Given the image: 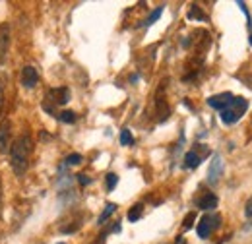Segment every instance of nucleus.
<instances>
[{"label":"nucleus","instance_id":"f257e3e1","mask_svg":"<svg viewBox=\"0 0 252 244\" xmlns=\"http://www.w3.org/2000/svg\"><path fill=\"white\" fill-rule=\"evenodd\" d=\"M33 152V142L30 134H22L20 138L14 140L10 146V165L18 177H24L28 167H30V157Z\"/></svg>","mask_w":252,"mask_h":244},{"label":"nucleus","instance_id":"f03ea898","mask_svg":"<svg viewBox=\"0 0 252 244\" xmlns=\"http://www.w3.org/2000/svg\"><path fill=\"white\" fill-rule=\"evenodd\" d=\"M247 109H249V101H247V99H243V97H233L231 105L221 111V121L225 122V124H235V122L247 113Z\"/></svg>","mask_w":252,"mask_h":244},{"label":"nucleus","instance_id":"7ed1b4c3","mask_svg":"<svg viewBox=\"0 0 252 244\" xmlns=\"http://www.w3.org/2000/svg\"><path fill=\"white\" fill-rule=\"evenodd\" d=\"M221 225V217L220 215H204L196 227V233L200 239H208L216 229H220Z\"/></svg>","mask_w":252,"mask_h":244},{"label":"nucleus","instance_id":"20e7f679","mask_svg":"<svg viewBox=\"0 0 252 244\" xmlns=\"http://www.w3.org/2000/svg\"><path fill=\"white\" fill-rule=\"evenodd\" d=\"M221 175H223V159H221V155H214V159L210 163V169H208V183L218 184Z\"/></svg>","mask_w":252,"mask_h":244},{"label":"nucleus","instance_id":"39448f33","mask_svg":"<svg viewBox=\"0 0 252 244\" xmlns=\"http://www.w3.org/2000/svg\"><path fill=\"white\" fill-rule=\"evenodd\" d=\"M233 97H235V95L229 92L218 93V95H212V97L208 99V105H210L212 109H216V111H223V109H227V107L231 105Z\"/></svg>","mask_w":252,"mask_h":244},{"label":"nucleus","instance_id":"423d86ee","mask_svg":"<svg viewBox=\"0 0 252 244\" xmlns=\"http://www.w3.org/2000/svg\"><path fill=\"white\" fill-rule=\"evenodd\" d=\"M8 49H10V26L0 24V64L6 61Z\"/></svg>","mask_w":252,"mask_h":244},{"label":"nucleus","instance_id":"0eeeda50","mask_svg":"<svg viewBox=\"0 0 252 244\" xmlns=\"http://www.w3.org/2000/svg\"><path fill=\"white\" fill-rule=\"evenodd\" d=\"M37 82H39L37 70H35L33 66H24V68H22V86L28 88V90H32V88L37 86Z\"/></svg>","mask_w":252,"mask_h":244},{"label":"nucleus","instance_id":"6e6552de","mask_svg":"<svg viewBox=\"0 0 252 244\" xmlns=\"http://www.w3.org/2000/svg\"><path fill=\"white\" fill-rule=\"evenodd\" d=\"M49 97L55 105H66L70 101V90L68 88H55L49 92Z\"/></svg>","mask_w":252,"mask_h":244},{"label":"nucleus","instance_id":"1a4fd4ad","mask_svg":"<svg viewBox=\"0 0 252 244\" xmlns=\"http://www.w3.org/2000/svg\"><path fill=\"white\" fill-rule=\"evenodd\" d=\"M10 148V121H4L0 124V152L6 153Z\"/></svg>","mask_w":252,"mask_h":244},{"label":"nucleus","instance_id":"9d476101","mask_svg":"<svg viewBox=\"0 0 252 244\" xmlns=\"http://www.w3.org/2000/svg\"><path fill=\"white\" fill-rule=\"evenodd\" d=\"M218 196L216 194H212V192H208V194H204L202 198H200V202H198V208L200 210H214V208H218Z\"/></svg>","mask_w":252,"mask_h":244},{"label":"nucleus","instance_id":"9b49d317","mask_svg":"<svg viewBox=\"0 0 252 244\" xmlns=\"http://www.w3.org/2000/svg\"><path fill=\"white\" fill-rule=\"evenodd\" d=\"M200 163H202V157L196 152H189L185 155V167H187V169H196Z\"/></svg>","mask_w":252,"mask_h":244},{"label":"nucleus","instance_id":"f8f14e48","mask_svg":"<svg viewBox=\"0 0 252 244\" xmlns=\"http://www.w3.org/2000/svg\"><path fill=\"white\" fill-rule=\"evenodd\" d=\"M156 105H158V113H159V121H167V117H169V107H167V103H165V99L163 97H158V101H156Z\"/></svg>","mask_w":252,"mask_h":244},{"label":"nucleus","instance_id":"ddd939ff","mask_svg":"<svg viewBox=\"0 0 252 244\" xmlns=\"http://www.w3.org/2000/svg\"><path fill=\"white\" fill-rule=\"evenodd\" d=\"M115 212H117V204H107V206H105V210H103V214L99 215V219H97V221H99V225H103V223H105L111 215L115 214Z\"/></svg>","mask_w":252,"mask_h":244},{"label":"nucleus","instance_id":"4468645a","mask_svg":"<svg viewBox=\"0 0 252 244\" xmlns=\"http://www.w3.org/2000/svg\"><path fill=\"white\" fill-rule=\"evenodd\" d=\"M142 214H144V206L142 204H136V206H132L130 208V212H128V221H138L140 217H142Z\"/></svg>","mask_w":252,"mask_h":244},{"label":"nucleus","instance_id":"2eb2a0df","mask_svg":"<svg viewBox=\"0 0 252 244\" xmlns=\"http://www.w3.org/2000/svg\"><path fill=\"white\" fill-rule=\"evenodd\" d=\"M189 20H198V22H206L208 18H206V14L198 8V6H190L189 10Z\"/></svg>","mask_w":252,"mask_h":244},{"label":"nucleus","instance_id":"dca6fc26","mask_svg":"<svg viewBox=\"0 0 252 244\" xmlns=\"http://www.w3.org/2000/svg\"><path fill=\"white\" fill-rule=\"evenodd\" d=\"M59 117V121L61 122H64V124H72V122H76V113L74 111H63L61 115H57Z\"/></svg>","mask_w":252,"mask_h":244},{"label":"nucleus","instance_id":"f3484780","mask_svg":"<svg viewBox=\"0 0 252 244\" xmlns=\"http://www.w3.org/2000/svg\"><path fill=\"white\" fill-rule=\"evenodd\" d=\"M121 144H123V146H132V144H134V138H132V134H130L128 128H125V130L121 132Z\"/></svg>","mask_w":252,"mask_h":244},{"label":"nucleus","instance_id":"a211bd4d","mask_svg":"<svg viewBox=\"0 0 252 244\" xmlns=\"http://www.w3.org/2000/svg\"><path fill=\"white\" fill-rule=\"evenodd\" d=\"M161 14H163V8H158L156 12H152V14H150V18L144 22V26H152V24H156L159 18H161Z\"/></svg>","mask_w":252,"mask_h":244},{"label":"nucleus","instance_id":"6ab92c4d","mask_svg":"<svg viewBox=\"0 0 252 244\" xmlns=\"http://www.w3.org/2000/svg\"><path fill=\"white\" fill-rule=\"evenodd\" d=\"M80 163H82V155L80 153H72V155L66 157V165L68 167H74V165H80Z\"/></svg>","mask_w":252,"mask_h":244},{"label":"nucleus","instance_id":"aec40b11","mask_svg":"<svg viewBox=\"0 0 252 244\" xmlns=\"http://www.w3.org/2000/svg\"><path fill=\"white\" fill-rule=\"evenodd\" d=\"M119 183V177L115 173H109L107 175V190H115V186Z\"/></svg>","mask_w":252,"mask_h":244},{"label":"nucleus","instance_id":"412c9836","mask_svg":"<svg viewBox=\"0 0 252 244\" xmlns=\"http://www.w3.org/2000/svg\"><path fill=\"white\" fill-rule=\"evenodd\" d=\"M194 221H196V214L192 212V214L187 215V219H185V223H183V227H185V231H189V229H192V225H194Z\"/></svg>","mask_w":252,"mask_h":244},{"label":"nucleus","instance_id":"4be33fe9","mask_svg":"<svg viewBox=\"0 0 252 244\" xmlns=\"http://www.w3.org/2000/svg\"><path fill=\"white\" fill-rule=\"evenodd\" d=\"M78 181H80V184H82V186H88V184L92 183V179H90L88 175H78Z\"/></svg>","mask_w":252,"mask_h":244},{"label":"nucleus","instance_id":"5701e85b","mask_svg":"<svg viewBox=\"0 0 252 244\" xmlns=\"http://www.w3.org/2000/svg\"><path fill=\"white\" fill-rule=\"evenodd\" d=\"M4 115V92H2V84H0V119Z\"/></svg>","mask_w":252,"mask_h":244},{"label":"nucleus","instance_id":"b1692460","mask_svg":"<svg viewBox=\"0 0 252 244\" xmlns=\"http://www.w3.org/2000/svg\"><path fill=\"white\" fill-rule=\"evenodd\" d=\"M245 215H247L249 219H252V200L247 204V208H245Z\"/></svg>","mask_w":252,"mask_h":244},{"label":"nucleus","instance_id":"393cba45","mask_svg":"<svg viewBox=\"0 0 252 244\" xmlns=\"http://www.w3.org/2000/svg\"><path fill=\"white\" fill-rule=\"evenodd\" d=\"M2 202H4V188H2V179H0V212H2Z\"/></svg>","mask_w":252,"mask_h":244},{"label":"nucleus","instance_id":"a878e982","mask_svg":"<svg viewBox=\"0 0 252 244\" xmlns=\"http://www.w3.org/2000/svg\"><path fill=\"white\" fill-rule=\"evenodd\" d=\"M95 244H105V237H99V239H97V243Z\"/></svg>","mask_w":252,"mask_h":244},{"label":"nucleus","instance_id":"bb28decb","mask_svg":"<svg viewBox=\"0 0 252 244\" xmlns=\"http://www.w3.org/2000/svg\"><path fill=\"white\" fill-rule=\"evenodd\" d=\"M177 244H187V243H185V239H183V237H179V239H177Z\"/></svg>","mask_w":252,"mask_h":244},{"label":"nucleus","instance_id":"cd10ccee","mask_svg":"<svg viewBox=\"0 0 252 244\" xmlns=\"http://www.w3.org/2000/svg\"><path fill=\"white\" fill-rule=\"evenodd\" d=\"M251 45H252V33H251Z\"/></svg>","mask_w":252,"mask_h":244},{"label":"nucleus","instance_id":"c85d7f7f","mask_svg":"<svg viewBox=\"0 0 252 244\" xmlns=\"http://www.w3.org/2000/svg\"><path fill=\"white\" fill-rule=\"evenodd\" d=\"M61 244H63V243H61Z\"/></svg>","mask_w":252,"mask_h":244}]
</instances>
